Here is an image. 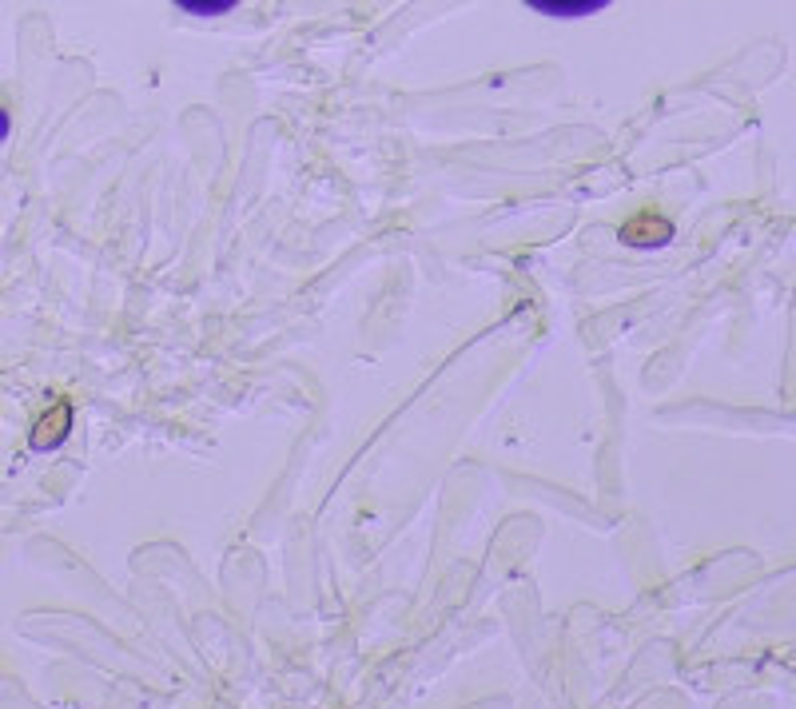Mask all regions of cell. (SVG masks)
Masks as SVG:
<instances>
[{
    "label": "cell",
    "mask_w": 796,
    "mask_h": 709,
    "mask_svg": "<svg viewBox=\"0 0 796 709\" xmlns=\"http://www.w3.org/2000/svg\"><path fill=\"white\" fill-rule=\"evenodd\" d=\"M534 9H546V12H554V17H574V12H594V9H601L597 0H582V4H546V0H537Z\"/></svg>",
    "instance_id": "obj_3"
},
{
    "label": "cell",
    "mask_w": 796,
    "mask_h": 709,
    "mask_svg": "<svg viewBox=\"0 0 796 709\" xmlns=\"http://www.w3.org/2000/svg\"><path fill=\"white\" fill-rule=\"evenodd\" d=\"M69 423H72V407L60 399L56 410H49V415L36 423V430H32V447H36V450H52L60 439H64V435H69Z\"/></svg>",
    "instance_id": "obj_2"
},
{
    "label": "cell",
    "mask_w": 796,
    "mask_h": 709,
    "mask_svg": "<svg viewBox=\"0 0 796 709\" xmlns=\"http://www.w3.org/2000/svg\"><path fill=\"white\" fill-rule=\"evenodd\" d=\"M184 9H191V12H219V9H231V0H219V4H184Z\"/></svg>",
    "instance_id": "obj_4"
},
{
    "label": "cell",
    "mask_w": 796,
    "mask_h": 709,
    "mask_svg": "<svg viewBox=\"0 0 796 709\" xmlns=\"http://www.w3.org/2000/svg\"><path fill=\"white\" fill-rule=\"evenodd\" d=\"M621 240L629 248H661V243L673 240V223L666 216H657V211H637L621 223Z\"/></svg>",
    "instance_id": "obj_1"
}]
</instances>
